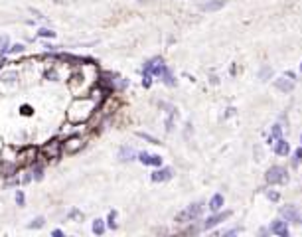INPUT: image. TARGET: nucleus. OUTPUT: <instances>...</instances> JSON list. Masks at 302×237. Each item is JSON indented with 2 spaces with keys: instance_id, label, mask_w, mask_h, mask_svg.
<instances>
[{
  "instance_id": "nucleus-12",
  "label": "nucleus",
  "mask_w": 302,
  "mask_h": 237,
  "mask_svg": "<svg viewBox=\"0 0 302 237\" xmlns=\"http://www.w3.org/2000/svg\"><path fill=\"white\" fill-rule=\"evenodd\" d=\"M18 174H20V166H18V162L0 158V178L6 180V178H14V176H18Z\"/></svg>"
},
{
  "instance_id": "nucleus-37",
  "label": "nucleus",
  "mask_w": 302,
  "mask_h": 237,
  "mask_svg": "<svg viewBox=\"0 0 302 237\" xmlns=\"http://www.w3.org/2000/svg\"><path fill=\"white\" fill-rule=\"evenodd\" d=\"M253 154H255V160H257V162H261V160L265 158V151H263V147H261V145H255Z\"/></svg>"
},
{
  "instance_id": "nucleus-7",
  "label": "nucleus",
  "mask_w": 302,
  "mask_h": 237,
  "mask_svg": "<svg viewBox=\"0 0 302 237\" xmlns=\"http://www.w3.org/2000/svg\"><path fill=\"white\" fill-rule=\"evenodd\" d=\"M204 208H206V204L204 202H194V204H190L188 208H184L180 214H176V217H174V221L176 223H192V221H195V219H199L201 217V214H204Z\"/></svg>"
},
{
  "instance_id": "nucleus-8",
  "label": "nucleus",
  "mask_w": 302,
  "mask_h": 237,
  "mask_svg": "<svg viewBox=\"0 0 302 237\" xmlns=\"http://www.w3.org/2000/svg\"><path fill=\"white\" fill-rule=\"evenodd\" d=\"M40 158V147L36 145H24L18 149V166L22 168H30L36 160Z\"/></svg>"
},
{
  "instance_id": "nucleus-44",
  "label": "nucleus",
  "mask_w": 302,
  "mask_h": 237,
  "mask_svg": "<svg viewBox=\"0 0 302 237\" xmlns=\"http://www.w3.org/2000/svg\"><path fill=\"white\" fill-rule=\"evenodd\" d=\"M52 235H54V237H64L65 233H64L62 229H54V231H52Z\"/></svg>"
},
{
  "instance_id": "nucleus-29",
  "label": "nucleus",
  "mask_w": 302,
  "mask_h": 237,
  "mask_svg": "<svg viewBox=\"0 0 302 237\" xmlns=\"http://www.w3.org/2000/svg\"><path fill=\"white\" fill-rule=\"evenodd\" d=\"M24 52H26V45L20 43V42H16V43H10L8 56H20V54H24Z\"/></svg>"
},
{
  "instance_id": "nucleus-11",
  "label": "nucleus",
  "mask_w": 302,
  "mask_h": 237,
  "mask_svg": "<svg viewBox=\"0 0 302 237\" xmlns=\"http://www.w3.org/2000/svg\"><path fill=\"white\" fill-rule=\"evenodd\" d=\"M231 217V212L229 210H225V212H214L208 219H204V221H201V229H204V231H210V229H214L216 225H219V223H223V221H227Z\"/></svg>"
},
{
  "instance_id": "nucleus-41",
  "label": "nucleus",
  "mask_w": 302,
  "mask_h": 237,
  "mask_svg": "<svg viewBox=\"0 0 302 237\" xmlns=\"http://www.w3.org/2000/svg\"><path fill=\"white\" fill-rule=\"evenodd\" d=\"M194 132V127H192V123H186V132H184V136L186 138H190V134Z\"/></svg>"
},
{
  "instance_id": "nucleus-19",
  "label": "nucleus",
  "mask_w": 302,
  "mask_h": 237,
  "mask_svg": "<svg viewBox=\"0 0 302 237\" xmlns=\"http://www.w3.org/2000/svg\"><path fill=\"white\" fill-rule=\"evenodd\" d=\"M136 154H138V152H136L132 147L125 145V147L119 149V154H117V156H119L121 162H132V160H136Z\"/></svg>"
},
{
  "instance_id": "nucleus-24",
  "label": "nucleus",
  "mask_w": 302,
  "mask_h": 237,
  "mask_svg": "<svg viewBox=\"0 0 302 237\" xmlns=\"http://www.w3.org/2000/svg\"><path fill=\"white\" fill-rule=\"evenodd\" d=\"M263 190H265L269 202H273V204H279L280 202V192H279V190H275V188H263Z\"/></svg>"
},
{
  "instance_id": "nucleus-46",
  "label": "nucleus",
  "mask_w": 302,
  "mask_h": 237,
  "mask_svg": "<svg viewBox=\"0 0 302 237\" xmlns=\"http://www.w3.org/2000/svg\"><path fill=\"white\" fill-rule=\"evenodd\" d=\"M284 75H286L288 79H294V81H296V73H294V71H284Z\"/></svg>"
},
{
  "instance_id": "nucleus-9",
  "label": "nucleus",
  "mask_w": 302,
  "mask_h": 237,
  "mask_svg": "<svg viewBox=\"0 0 302 237\" xmlns=\"http://www.w3.org/2000/svg\"><path fill=\"white\" fill-rule=\"evenodd\" d=\"M288 168L280 166V164H273L267 172H265V182L269 186H280V184H286L288 182Z\"/></svg>"
},
{
  "instance_id": "nucleus-26",
  "label": "nucleus",
  "mask_w": 302,
  "mask_h": 237,
  "mask_svg": "<svg viewBox=\"0 0 302 237\" xmlns=\"http://www.w3.org/2000/svg\"><path fill=\"white\" fill-rule=\"evenodd\" d=\"M36 36H38V38H42V40H54L58 34H56L52 28H40V30L36 32Z\"/></svg>"
},
{
  "instance_id": "nucleus-21",
  "label": "nucleus",
  "mask_w": 302,
  "mask_h": 237,
  "mask_svg": "<svg viewBox=\"0 0 302 237\" xmlns=\"http://www.w3.org/2000/svg\"><path fill=\"white\" fill-rule=\"evenodd\" d=\"M223 206H225V198H223V194H214V196L210 198V202H208V208H210L212 214H214V212H219Z\"/></svg>"
},
{
  "instance_id": "nucleus-18",
  "label": "nucleus",
  "mask_w": 302,
  "mask_h": 237,
  "mask_svg": "<svg viewBox=\"0 0 302 237\" xmlns=\"http://www.w3.org/2000/svg\"><path fill=\"white\" fill-rule=\"evenodd\" d=\"M225 4H227V0H208V2L199 4V10H201V12H217V10H221Z\"/></svg>"
},
{
  "instance_id": "nucleus-13",
  "label": "nucleus",
  "mask_w": 302,
  "mask_h": 237,
  "mask_svg": "<svg viewBox=\"0 0 302 237\" xmlns=\"http://www.w3.org/2000/svg\"><path fill=\"white\" fill-rule=\"evenodd\" d=\"M174 178V168L170 166H158L154 168V172L150 174V180H152L154 184H162V182H168Z\"/></svg>"
},
{
  "instance_id": "nucleus-39",
  "label": "nucleus",
  "mask_w": 302,
  "mask_h": 237,
  "mask_svg": "<svg viewBox=\"0 0 302 237\" xmlns=\"http://www.w3.org/2000/svg\"><path fill=\"white\" fill-rule=\"evenodd\" d=\"M30 12H32V16H34V18H38V20H45V18H47V16H43L38 8H30Z\"/></svg>"
},
{
  "instance_id": "nucleus-17",
  "label": "nucleus",
  "mask_w": 302,
  "mask_h": 237,
  "mask_svg": "<svg viewBox=\"0 0 302 237\" xmlns=\"http://www.w3.org/2000/svg\"><path fill=\"white\" fill-rule=\"evenodd\" d=\"M275 87L280 91V93H292L294 91V79H288L286 75H282V77H279V79H275Z\"/></svg>"
},
{
  "instance_id": "nucleus-28",
  "label": "nucleus",
  "mask_w": 302,
  "mask_h": 237,
  "mask_svg": "<svg viewBox=\"0 0 302 237\" xmlns=\"http://www.w3.org/2000/svg\"><path fill=\"white\" fill-rule=\"evenodd\" d=\"M136 160H138L140 164H144V166H150V164H152V154L146 152V151H140V152L136 154Z\"/></svg>"
},
{
  "instance_id": "nucleus-50",
  "label": "nucleus",
  "mask_w": 302,
  "mask_h": 237,
  "mask_svg": "<svg viewBox=\"0 0 302 237\" xmlns=\"http://www.w3.org/2000/svg\"><path fill=\"white\" fill-rule=\"evenodd\" d=\"M300 73H302V64H300Z\"/></svg>"
},
{
  "instance_id": "nucleus-25",
  "label": "nucleus",
  "mask_w": 302,
  "mask_h": 237,
  "mask_svg": "<svg viewBox=\"0 0 302 237\" xmlns=\"http://www.w3.org/2000/svg\"><path fill=\"white\" fill-rule=\"evenodd\" d=\"M105 223H107V229H113V231L119 227V223H117V210H111V212L107 214Z\"/></svg>"
},
{
  "instance_id": "nucleus-2",
  "label": "nucleus",
  "mask_w": 302,
  "mask_h": 237,
  "mask_svg": "<svg viewBox=\"0 0 302 237\" xmlns=\"http://www.w3.org/2000/svg\"><path fill=\"white\" fill-rule=\"evenodd\" d=\"M99 105L89 97V95H81V97H73V101L65 109V121L73 125H89V121L95 117Z\"/></svg>"
},
{
  "instance_id": "nucleus-16",
  "label": "nucleus",
  "mask_w": 302,
  "mask_h": 237,
  "mask_svg": "<svg viewBox=\"0 0 302 237\" xmlns=\"http://www.w3.org/2000/svg\"><path fill=\"white\" fill-rule=\"evenodd\" d=\"M45 162L42 160V158H38L32 166H30V170H32V176H34V182H42L43 178H45Z\"/></svg>"
},
{
  "instance_id": "nucleus-10",
  "label": "nucleus",
  "mask_w": 302,
  "mask_h": 237,
  "mask_svg": "<svg viewBox=\"0 0 302 237\" xmlns=\"http://www.w3.org/2000/svg\"><path fill=\"white\" fill-rule=\"evenodd\" d=\"M279 215L286 221V223H300L302 221V212L298 210L296 204H286L279 210Z\"/></svg>"
},
{
  "instance_id": "nucleus-49",
  "label": "nucleus",
  "mask_w": 302,
  "mask_h": 237,
  "mask_svg": "<svg viewBox=\"0 0 302 237\" xmlns=\"http://www.w3.org/2000/svg\"><path fill=\"white\" fill-rule=\"evenodd\" d=\"M300 145H302V134H300Z\"/></svg>"
},
{
  "instance_id": "nucleus-48",
  "label": "nucleus",
  "mask_w": 302,
  "mask_h": 237,
  "mask_svg": "<svg viewBox=\"0 0 302 237\" xmlns=\"http://www.w3.org/2000/svg\"><path fill=\"white\" fill-rule=\"evenodd\" d=\"M54 2H58V4H65L67 0H54Z\"/></svg>"
},
{
  "instance_id": "nucleus-3",
  "label": "nucleus",
  "mask_w": 302,
  "mask_h": 237,
  "mask_svg": "<svg viewBox=\"0 0 302 237\" xmlns=\"http://www.w3.org/2000/svg\"><path fill=\"white\" fill-rule=\"evenodd\" d=\"M103 89H107L109 93H123L129 87V79H125L123 75L115 73V71H99V81H97Z\"/></svg>"
},
{
  "instance_id": "nucleus-32",
  "label": "nucleus",
  "mask_w": 302,
  "mask_h": 237,
  "mask_svg": "<svg viewBox=\"0 0 302 237\" xmlns=\"http://www.w3.org/2000/svg\"><path fill=\"white\" fill-rule=\"evenodd\" d=\"M271 136L277 140V138H282L284 136V127L280 125V123H275L273 127H271Z\"/></svg>"
},
{
  "instance_id": "nucleus-22",
  "label": "nucleus",
  "mask_w": 302,
  "mask_h": 237,
  "mask_svg": "<svg viewBox=\"0 0 302 237\" xmlns=\"http://www.w3.org/2000/svg\"><path fill=\"white\" fill-rule=\"evenodd\" d=\"M91 231H93L95 235H105V231H107V223H105V219H101V217L93 219V223H91Z\"/></svg>"
},
{
  "instance_id": "nucleus-36",
  "label": "nucleus",
  "mask_w": 302,
  "mask_h": 237,
  "mask_svg": "<svg viewBox=\"0 0 302 237\" xmlns=\"http://www.w3.org/2000/svg\"><path fill=\"white\" fill-rule=\"evenodd\" d=\"M18 113H20L22 117H32V115H34V107H32V105H28V103H24V105H20Z\"/></svg>"
},
{
  "instance_id": "nucleus-14",
  "label": "nucleus",
  "mask_w": 302,
  "mask_h": 237,
  "mask_svg": "<svg viewBox=\"0 0 302 237\" xmlns=\"http://www.w3.org/2000/svg\"><path fill=\"white\" fill-rule=\"evenodd\" d=\"M269 229H271V233H273V235H279V237H288V235H290L288 223H286L282 217L273 219V221H271V225H269Z\"/></svg>"
},
{
  "instance_id": "nucleus-52",
  "label": "nucleus",
  "mask_w": 302,
  "mask_h": 237,
  "mask_svg": "<svg viewBox=\"0 0 302 237\" xmlns=\"http://www.w3.org/2000/svg\"><path fill=\"white\" fill-rule=\"evenodd\" d=\"M300 223H302V221H300Z\"/></svg>"
},
{
  "instance_id": "nucleus-6",
  "label": "nucleus",
  "mask_w": 302,
  "mask_h": 237,
  "mask_svg": "<svg viewBox=\"0 0 302 237\" xmlns=\"http://www.w3.org/2000/svg\"><path fill=\"white\" fill-rule=\"evenodd\" d=\"M22 79V71H20V64L18 62H10L4 60L0 64V83L2 85H14Z\"/></svg>"
},
{
  "instance_id": "nucleus-4",
  "label": "nucleus",
  "mask_w": 302,
  "mask_h": 237,
  "mask_svg": "<svg viewBox=\"0 0 302 237\" xmlns=\"http://www.w3.org/2000/svg\"><path fill=\"white\" fill-rule=\"evenodd\" d=\"M62 156H64V147H62V138H60V136L49 138L47 142H43V145L40 147V158H42L45 164L58 162Z\"/></svg>"
},
{
  "instance_id": "nucleus-27",
  "label": "nucleus",
  "mask_w": 302,
  "mask_h": 237,
  "mask_svg": "<svg viewBox=\"0 0 302 237\" xmlns=\"http://www.w3.org/2000/svg\"><path fill=\"white\" fill-rule=\"evenodd\" d=\"M290 164H292V168H298V166L302 164V145H300L298 149H294L292 158H290Z\"/></svg>"
},
{
  "instance_id": "nucleus-20",
  "label": "nucleus",
  "mask_w": 302,
  "mask_h": 237,
  "mask_svg": "<svg viewBox=\"0 0 302 237\" xmlns=\"http://www.w3.org/2000/svg\"><path fill=\"white\" fill-rule=\"evenodd\" d=\"M158 79H160V81H162V83H164L166 87H176V85H178V79H176L174 71H172V69H170L168 65L164 67V71L160 73V77H158Z\"/></svg>"
},
{
  "instance_id": "nucleus-45",
  "label": "nucleus",
  "mask_w": 302,
  "mask_h": 237,
  "mask_svg": "<svg viewBox=\"0 0 302 237\" xmlns=\"http://www.w3.org/2000/svg\"><path fill=\"white\" fill-rule=\"evenodd\" d=\"M269 233H271V229H267V227H259V235L265 237V235H269Z\"/></svg>"
},
{
  "instance_id": "nucleus-30",
  "label": "nucleus",
  "mask_w": 302,
  "mask_h": 237,
  "mask_svg": "<svg viewBox=\"0 0 302 237\" xmlns=\"http://www.w3.org/2000/svg\"><path fill=\"white\" fill-rule=\"evenodd\" d=\"M20 172H22V176H20V186H28L30 182H34V176H32V170H30V168H22Z\"/></svg>"
},
{
  "instance_id": "nucleus-31",
  "label": "nucleus",
  "mask_w": 302,
  "mask_h": 237,
  "mask_svg": "<svg viewBox=\"0 0 302 237\" xmlns=\"http://www.w3.org/2000/svg\"><path fill=\"white\" fill-rule=\"evenodd\" d=\"M136 136L142 138V140H146V142H150V145H162L160 138H156V136H152V134H148V132H142V130H138Z\"/></svg>"
},
{
  "instance_id": "nucleus-38",
  "label": "nucleus",
  "mask_w": 302,
  "mask_h": 237,
  "mask_svg": "<svg viewBox=\"0 0 302 237\" xmlns=\"http://www.w3.org/2000/svg\"><path fill=\"white\" fill-rule=\"evenodd\" d=\"M150 166H154V168L162 166V156L160 154H152V164H150Z\"/></svg>"
},
{
  "instance_id": "nucleus-35",
  "label": "nucleus",
  "mask_w": 302,
  "mask_h": 237,
  "mask_svg": "<svg viewBox=\"0 0 302 237\" xmlns=\"http://www.w3.org/2000/svg\"><path fill=\"white\" fill-rule=\"evenodd\" d=\"M14 200H16V206L18 208H24L26 206V194H24V190H16Z\"/></svg>"
},
{
  "instance_id": "nucleus-23",
  "label": "nucleus",
  "mask_w": 302,
  "mask_h": 237,
  "mask_svg": "<svg viewBox=\"0 0 302 237\" xmlns=\"http://www.w3.org/2000/svg\"><path fill=\"white\" fill-rule=\"evenodd\" d=\"M273 75H275V71H273V67L271 65H267V64H263V67L259 69V79L265 83V81H269V79H273Z\"/></svg>"
},
{
  "instance_id": "nucleus-15",
  "label": "nucleus",
  "mask_w": 302,
  "mask_h": 237,
  "mask_svg": "<svg viewBox=\"0 0 302 237\" xmlns=\"http://www.w3.org/2000/svg\"><path fill=\"white\" fill-rule=\"evenodd\" d=\"M273 152L277 154V156H280V158H284V156H288L290 154V145H288V140L282 136V138H277L275 142H273Z\"/></svg>"
},
{
  "instance_id": "nucleus-34",
  "label": "nucleus",
  "mask_w": 302,
  "mask_h": 237,
  "mask_svg": "<svg viewBox=\"0 0 302 237\" xmlns=\"http://www.w3.org/2000/svg\"><path fill=\"white\" fill-rule=\"evenodd\" d=\"M85 215H83V212L79 210V208H71L69 212H67V219H77V221H81Z\"/></svg>"
},
{
  "instance_id": "nucleus-42",
  "label": "nucleus",
  "mask_w": 302,
  "mask_h": 237,
  "mask_svg": "<svg viewBox=\"0 0 302 237\" xmlns=\"http://www.w3.org/2000/svg\"><path fill=\"white\" fill-rule=\"evenodd\" d=\"M241 231V227H235V229H227V231H223V235H237Z\"/></svg>"
},
{
  "instance_id": "nucleus-43",
  "label": "nucleus",
  "mask_w": 302,
  "mask_h": 237,
  "mask_svg": "<svg viewBox=\"0 0 302 237\" xmlns=\"http://www.w3.org/2000/svg\"><path fill=\"white\" fill-rule=\"evenodd\" d=\"M210 83H212V85H217V83H219V77H217V75H210Z\"/></svg>"
},
{
  "instance_id": "nucleus-1",
  "label": "nucleus",
  "mask_w": 302,
  "mask_h": 237,
  "mask_svg": "<svg viewBox=\"0 0 302 237\" xmlns=\"http://www.w3.org/2000/svg\"><path fill=\"white\" fill-rule=\"evenodd\" d=\"M99 64L97 62H89V64H81V65H75L71 67L69 71V77H67V89L73 97H81V95H87L89 89L93 85H97L99 81Z\"/></svg>"
},
{
  "instance_id": "nucleus-40",
  "label": "nucleus",
  "mask_w": 302,
  "mask_h": 237,
  "mask_svg": "<svg viewBox=\"0 0 302 237\" xmlns=\"http://www.w3.org/2000/svg\"><path fill=\"white\" fill-rule=\"evenodd\" d=\"M43 47H45V52H58V45H54L52 42H45Z\"/></svg>"
},
{
  "instance_id": "nucleus-5",
  "label": "nucleus",
  "mask_w": 302,
  "mask_h": 237,
  "mask_svg": "<svg viewBox=\"0 0 302 237\" xmlns=\"http://www.w3.org/2000/svg\"><path fill=\"white\" fill-rule=\"evenodd\" d=\"M87 140H89V136H87L85 132H71V134H65V138H62L64 154H67V156L79 154V152L87 147Z\"/></svg>"
},
{
  "instance_id": "nucleus-51",
  "label": "nucleus",
  "mask_w": 302,
  "mask_h": 237,
  "mask_svg": "<svg viewBox=\"0 0 302 237\" xmlns=\"http://www.w3.org/2000/svg\"><path fill=\"white\" fill-rule=\"evenodd\" d=\"M136 2H142V0H136Z\"/></svg>"
},
{
  "instance_id": "nucleus-33",
  "label": "nucleus",
  "mask_w": 302,
  "mask_h": 237,
  "mask_svg": "<svg viewBox=\"0 0 302 237\" xmlns=\"http://www.w3.org/2000/svg\"><path fill=\"white\" fill-rule=\"evenodd\" d=\"M43 225H45V217H43V215H38V217H34L26 227H28V229H42Z\"/></svg>"
},
{
  "instance_id": "nucleus-47",
  "label": "nucleus",
  "mask_w": 302,
  "mask_h": 237,
  "mask_svg": "<svg viewBox=\"0 0 302 237\" xmlns=\"http://www.w3.org/2000/svg\"><path fill=\"white\" fill-rule=\"evenodd\" d=\"M233 113H235V109H233V107H227V113H225V117H231Z\"/></svg>"
}]
</instances>
